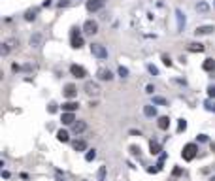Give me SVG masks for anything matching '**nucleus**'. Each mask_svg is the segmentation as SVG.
Wrapping results in <instances>:
<instances>
[{
	"label": "nucleus",
	"instance_id": "nucleus-17",
	"mask_svg": "<svg viewBox=\"0 0 215 181\" xmlns=\"http://www.w3.org/2000/svg\"><path fill=\"white\" fill-rule=\"evenodd\" d=\"M157 127L161 128V130H168V127H170V119H168V117H158Z\"/></svg>",
	"mask_w": 215,
	"mask_h": 181
},
{
	"label": "nucleus",
	"instance_id": "nucleus-29",
	"mask_svg": "<svg viewBox=\"0 0 215 181\" xmlns=\"http://www.w3.org/2000/svg\"><path fill=\"white\" fill-rule=\"evenodd\" d=\"M185 128H187V121L181 119V121H179V127H177V132H183Z\"/></svg>",
	"mask_w": 215,
	"mask_h": 181
},
{
	"label": "nucleus",
	"instance_id": "nucleus-24",
	"mask_svg": "<svg viewBox=\"0 0 215 181\" xmlns=\"http://www.w3.org/2000/svg\"><path fill=\"white\" fill-rule=\"evenodd\" d=\"M189 51H192V53H202V51H204V45H202V43H191V45H189Z\"/></svg>",
	"mask_w": 215,
	"mask_h": 181
},
{
	"label": "nucleus",
	"instance_id": "nucleus-31",
	"mask_svg": "<svg viewBox=\"0 0 215 181\" xmlns=\"http://www.w3.org/2000/svg\"><path fill=\"white\" fill-rule=\"evenodd\" d=\"M162 62H164L166 66H172V59H170L168 55H162Z\"/></svg>",
	"mask_w": 215,
	"mask_h": 181
},
{
	"label": "nucleus",
	"instance_id": "nucleus-25",
	"mask_svg": "<svg viewBox=\"0 0 215 181\" xmlns=\"http://www.w3.org/2000/svg\"><path fill=\"white\" fill-rule=\"evenodd\" d=\"M57 140L59 142H68V132L66 130H59L57 132Z\"/></svg>",
	"mask_w": 215,
	"mask_h": 181
},
{
	"label": "nucleus",
	"instance_id": "nucleus-26",
	"mask_svg": "<svg viewBox=\"0 0 215 181\" xmlns=\"http://www.w3.org/2000/svg\"><path fill=\"white\" fill-rule=\"evenodd\" d=\"M153 104H158V106H168V102H166V98H162V96H153Z\"/></svg>",
	"mask_w": 215,
	"mask_h": 181
},
{
	"label": "nucleus",
	"instance_id": "nucleus-3",
	"mask_svg": "<svg viewBox=\"0 0 215 181\" xmlns=\"http://www.w3.org/2000/svg\"><path fill=\"white\" fill-rule=\"evenodd\" d=\"M70 45H72V47H76V49H79L83 45V38H81V34L77 32V28H74L70 32Z\"/></svg>",
	"mask_w": 215,
	"mask_h": 181
},
{
	"label": "nucleus",
	"instance_id": "nucleus-18",
	"mask_svg": "<svg viewBox=\"0 0 215 181\" xmlns=\"http://www.w3.org/2000/svg\"><path fill=\"white\" fill-rule=\"evenodd\" d=\"M62 109L64 111H68V113H72V111H76L77 109V102H64V104H62Z\"/></svg>",
	"mask_w": 215,
	"mask_h": 181
},
{
	"label": "nucleus",
	"instance_id": "nucleus-41",
	"mask_svg": "<svg viewBox=\"0 0 215 181\" xmlns=\"http://www.w3.org/2000/svg\"><path fill=\"white\" fill-rule=\"evenodd\" d=\"M57 181H64V179H62V177H61V175H57Z\"/></svg>",
	"mask_w": 215,
	"mask_h": 181
},
{
	"label": "nucleus",
	"instance_id": "nucleus-36",
	"mask_svg": "<svg viewBox=\"0 0 215 181\" xmlns=\"http://www.w3.org/2000/svg\"><path fill=\"white\" fill-rule=\"evenodd\" d=\"M147 68H149V72H151V74H158V70H157V68H155L153 64H149V66H147Z\"/></svg>",
	"mask_w": 215,
	"mask_h": 181
},
{
	"label": "nucleus",
	"instance_id": "nucleus-2",
	"mask_svg": "<svg viewBox=\"0 0 215 181\" xmlns=\"http://www.w3.org/2000/svg\"><path fill=\"white\" fill-rule=\"evenodd\" d=\"M91 53H93L96 59H106L108 57V49L102 43H91Z\"/></svg>",
	"mask_w": 215,
	"mask_h": 181
},
{
	"label": "nucleus",
	"instance_id": "nucleus-16",
	"mask_svg": "<svg viewBox=\"0 0 215 181\" xmlns=\"http://www.w3.org/2000/svg\"><path fill=\"white\" fill-rule=\"evenodd\" d=\"M143 113H145V117H155L157 115V108L153 104H147V106H143Z\"/></svg>",
	"mask_w": 215,
	"mask_h": 181
},
{
	"label": "nucleus",
	"instance_id": "nucleus-5",
	"mask_svg": "<svg viewBox=\"0 0 215 181\" xmlns=\"http://www.w3.org/2000/svg\"><path fill=\"white\" fill-rule=\"evenodd\" d=\"M15 47H19V40H15V38H9V40H6L4 43H2V55H8L11 49H15Z\"/></svg>",
	"mask_w": 215,
	"mask_h": 181
},
{
	"label": "nucleus",
	"instance_id": "nucleus-23",
	"mask_svg": "<svg viewBox=\"0 0 215 181\" xmlns=\"http://www.w3.org/2000/svg\"><path fill=\"white\" fill-rule=\"evenodd\" d=\"M149 149H151V155H158V153H161V145L151 140V142H149Z\"/></svg>",
	"mask_w": 215,
	"mask_h": 181
},
{
	"label": "nucleus",
	"instance_id": "nucleus-40",
	"mask_svg": "<svg viewBox=\"0 0 215 181\" xmlns=\"http://www.w3.org/2000/svg\"><path fill=\"white\" fill-rule=\"evenodd\" d=\"M174 175H181V168H176L174 170Z\"/></svg>",
	"mask_w": 215,
	"mask_h": 181
},
{
	"label": "nucleus",
	"instance_id": "nucleus-33",
	"mask_svg": "<svg viewBox=\"0 0 215 181\" xmlns=\"http://www.w3.org/2000/svg\"><path fill=\"white\" fill-rule=\"evenodd\" d=\"M208 94H209L211 98H215V85H209V87H208Z\"/></svg>",
	"mask_w": 215,
	"mask_h": 181
},
{
	"label": "nucleus",
	"instance_id": "nucleus-15",
	"mask_svg": "<svg viewBox=\"0 0 215 181\" xmlns=\"http://www.w3.org/2000/svg\"><path fill=\"white\" fill-rule=\"evenodd\" d=\"M38 8H30V9H27L25 11V19L27 21H34V19H36V15H38Z\"/></svg>",
	"mask_w": 215,
	"mask_h": 181
},
{
	"label": "nucleus",
	"instance_id": "nucleus-12",
	"mask_svg": "<svg viewBox=\"0 0 215 181\" xmlns=\"http://www.w3.org/2000/svg\"><path fill=\"white\" fill-rule=\"evenodd\" d=\"M62 93H64V96H66V98H74V96L77 94V89H76V85L68 83V85L64 87V90H62Z\"/></svg>",
	"mask_w": 215,
	"mask_h": 181
},
{
	"label": "nucleus",
	"instance_id": "nucleus-20",
	"mask_svg": "<svg viewBox=\"0 0 215 181\" xmlns=\"http://www.w3.org/2000/svg\"><path fill=\"white\" fill-rule=\"evenodd\" d=\"M202 68L206 72H213L215 70V61L213 59H206V61H204V64H202Z\"/></svg>",
	"mask_w": 215,
	"mask_h": 181
},
{
	"label": "nucleus",
	"instance_id": "nucleus-27",
	"mask_svg": "<svg viewBox=\"0 0 215 181\" xmlns=\"http://www.w3.org/2000/svg\"><path fill=\"white\" fill-rule=\"evenodd\" d=\"M98 181H106V166H100V170H98Z\"/></svg>",
	"mask_w": 215,
	"mask_h": 181
},
{
	"label": "nucleus",
	"instance_id": "nucleus-13",
	"mask_svg": "<svg viewBox=\"0 0 215 181\" xmlns=\"http://www.w3.org/2000/svg\"><path fill=\"white\" fill-rule=\"evenodd\" d=\"M85 128H87V123H85V121H76V123L72 124V130H74L76 134H81Z\"/></svg>",
	"mask_w": 215,
	"mask_h": 181
},
{
	"label": "nucleus",
	"instance_id": "nucleus-34",
	"mask_svg": "<svg viewBox=\"0 0 215 181\" xmlns=\"http://www.w3.org/2000/svg\"><path fill=\"white\" fill-rule=\"evenodd\" d=\"M47 111H49V113H55V111H57V104H55V102H51V104L47 106Z\"/></svg>",
	"mask_w": 215,
	"mask_h": 181
},
{
	"label": "nucleus",
	"instance_id": "nucleus-22",
	"mask_svg": "<svg viewBox=\"0 0 215 181\" xmlns=\"http://www.w3.org/2000/svg\"><path fill=\"white\" fill-rule=\"evenodd\" d=\"M74 149H76V151H85V149H87V143H85L83 140H76V142H74Z\"/></svg>",
	"mask_w": 215,
	"mask_h": 181
},
{
	"label": "nucleus",
	"instance_id": "nucleus-38",
	"mask_svg": "<svg viewBox=\"0 0 215 181\" xmlns=\"http://www.w3.org/2000/svg\"><path fill=\"white\" fill-rule=\"evenodd\" d=\"M68 4H70V2H68V0H61V2H59V6H61V8H66Z\"/></svg>",
	"mask_w": 215,
	"mask_h": 181
},
{
	"label": "nucleus",
	"instance_id": "nucleus-8",
	"mask_svg": "<svg viewBox=\"0 0 215 181\" xmlns=\"http://www.w3.org/2000/svg\"><path fill=\"white\" fill-rule=\"evenodd\" d=\"M83 30H85V34H96V32H98V23H96V21H93V19L85 21Z\"/></svg>",
	"mask_w": 215,
	"mask_h": 181
},
{
	"label": "nucleus",
	"instance_id": "nucleus-9",
	"mask_svg": "<svg viewBox=\"0 0 215 181\" xmlns=\"http://www.w3.org/2000/svg\"><path fill=\"white\" fill-rule=\"evenodd\" d=\"M42 43H43V34H42V32H34L32 36H30V47L38 49Z\"/></svg>",
	"mask_w": 215,
	"mask_h": 181
},
{
	"label": "nucleus",
	"instance_id": "nucleus-14",
	"mask_svg": "<svg viewBox=\"0 0 215 181\" xmlns=\"http://www.w3.org/2000/svg\"><path fill=\"white\" fill-rule=\"evenodd\" d=\"M176 17H177V30H183V27H185V15L181 13V9H176Z\"/></svg>",
	"mask_w": 215,
	"mask_h": 181
},
{
	"label": "nucleus",
	"instance_id": "nucleus-21",
	"mask_svg": "<svg viewBox=\"0 0 215 181\" xmlns=\"http://www.w3.org/2000/svg\"><path fill=\"white\" fill-rule=\"evenodd\" d=\"M196 11H200V13H208V11H209V4L208 2H198L196 4Z\"/></svg>",
	"mask_w": 215,
	"mask_h": 181
},
{
	"label": "nucleus",
	"instance_id": "nucleus-39",
	"mask_svg": "<svg viewBox=\"0 0 215 181\" xmlns=\"http://www.w3.org/2000/svg\"><path fill=\"white\" fill-rule=\"evenodd\" d=\"M91 108H95V106H98V100H91V104H89Z\"/></svg>",
	"mask_w": 215,
	"mask_h": 181
},
{
	"label": "nucleus",
	"instance_id": "nucleus-19",
	"mask_svg": "<svg viewBox=\"0 0 215 181\" xmlns=\"http://www.w3.org/2000/svg\"><path fill=\"white\" fill-rule=\"evenodd\" d=\"M62 123H64V124H74V123H76L74 113H68V111H64V113H62Z\"/></svg>",
	"mask_w": 215,
	"mask_h": 181
},
{
	"label": "nucleus",
	"instance_id": "nucleus-10",
	"mask_svg": "<svg viewBox=\"0 0 215 181\" xmlns=\"http://www.w3.org/2000/svg\"><path fill=\"white\" fill-rule=\"evenodd\" d=\"M106 4V0H87V9L89 11H98Z\"/></svg>",
	"mask_w": 215,
	"mask_h": 181
},
{
	"label": "nucleus",
	"instance_id": "nucleus-4",
	"mask_svg": "<svg viewBox=\"0 0 215 181\" xmlns=\"http://www.w3.org/2000/svg\"><path fill=\"white\" fill-rule=\"evenodd\" d=\"M83 89H85V93H87L89 96H95V98H96V96L100 94V87H98L96 81H87Z\"/></svg>",
	"mask_w": 215,
	"mask_h": 181
},
{
	"label": "nucleus",
	"instance_id": "nucleus-7",
	"mask_svg": "<svg viewBox=\"0 0 215 181\" xmlns=\"http://www.w3.org/2000/svg\"><path fill=\"white\" fill-rule=\"evenodd\" d=\"M96 77L102 79V81H111L113 74H111V70H108V68H98V70H96Z\"/></svg>",
	"mask_w": 215,
	"mask_h": 181
},
{
	"label": "nucleus",
	"instance_id": "nucleus-37",
	"mask_svg": "<svg viewBox=\"0 0 215 181\" xmlns=\"http://www.w3.org/2000/svg\"><path fill=\"white\" fill-rule=\"evenodd\" d=\"M153 90H155V87H153V85H147V89H145V93H149V94H153Z\"/></svg>",
	"mask_w": 215,
	"mask_h": 181
},
{
	"label": "nucleus",
	"instance_id": "nucleus-42",
	"mask_svg": "<svg viewBox=\"0 0 215 181\" xmlns=\"http://www.w3.org/2000/svg\"><path fill=\"white\" fill-rule=\"evenodd\" d=\"M209 181H215V177H211V179H209Z\"/></svg>",
	"mask_w": 215,
	"mask_h": 181
},
{
	"label": "nucleus",
	"instance_id": "nucleus-32",
	"mask_svg": "<svg viewBox=\"0 0 215 181\" xmlns=\"http://www.w3.org/2000/svg\"><path fill=\"white\" fill-rule=\"evenodd\" d=\"M206 108H208L209 111H215V102H211V100H208V102H206Z\"/></svg>",
	"mask_w": 215,
	"mask_h": 181
},
{
	"label": "nucleus",
	"instance_id": "nucleus-6",
	"mask_svg": "<svg viewBox=\"0 0 215 181\" xmlns=\"http://www.w3.org/2000/svg\"><path fill=\"white\" fill-rule=\"evenodd\" d=\"M70 72H72V76L77 77V79H83V77L87 76V70H85L83 66H79V64H72V66H70Z\"/></svg>",
	"mask_w": 215,
	"mask_h": 181
},
{
	"label": "nucleus",
	"instance_id": "nucleus-1",
	"mask_svg": "<svg viewBox=\"0 0 215 181\" xmlns=\"http://www.w3.org/2000/svg\"><path fill=\"white\" fill-rule=\"evenodd\" d=\"M196 153H198V147L195 143H187L183 147V151H181V157H183L185 161H192V158L196 157Z\"/></svg>",
	"mask_w": 215,
	"mask_h": 181
},
{
	"label": "nucleus",
	"instance_id": "nucleus-28",
	"mask_svg": "<svg viewBox=\"0 0 215 181\" xmlns=\"http://www.w3.org/2000/svg\"><path fill=\"white\" fill-rule=\"evenodd\" d=\"M95 157H96V151L95 149H91V151H87V155H85V161H95Z\"/></svg>",
	"mask_w": 215,
	"mask_h": 181
},
{
	"label": "nucleus",
	"instance_id": "nucleus-11",
	"mask_svg": "<svg viewBox=\"0 0 215 181\" xmlns=\"http://www.w3.org/2000/svg\"><path fill=\"white\" fill-rule=\"evenodd\" d=\"M213 30H215L213 25H202V27H198L195 30V34H196V36H208V34H211Z\"/></svg>",
	"mask_w": 215,
	"mask_h": 181
},
{
	"label": "nucleus",
	"instance_id": "nucleus-30",
	"mask_svg": "<svg viewBox=\"0 0 215 181\" xmlns=\"http://www.w3.org/2000/svg\"><path fill=\"white\" fill-rule=\"evenodd\" d=\"M119 76H121V77H127V76H128V70H127L124 66H121V68H119Z\"/></svg>",
	"mask_w": 215,
	"mask_h": 181
},
{
	"label": "nucleus",
	"instance_id": "nucleus-35",
	"mask_svg": "<svg viewBox=\"0 0 215 181\" xmlns=\"http://www.w3.org/2000/svg\"><path fill=\"white\" fill-rule=\"evenodd\" d=\"M130 153H132V155H140V147L132 145V147H130Z\"/></svg>",
	"mask_w": 215,
	"mask_h": 181
}]
</instances>
